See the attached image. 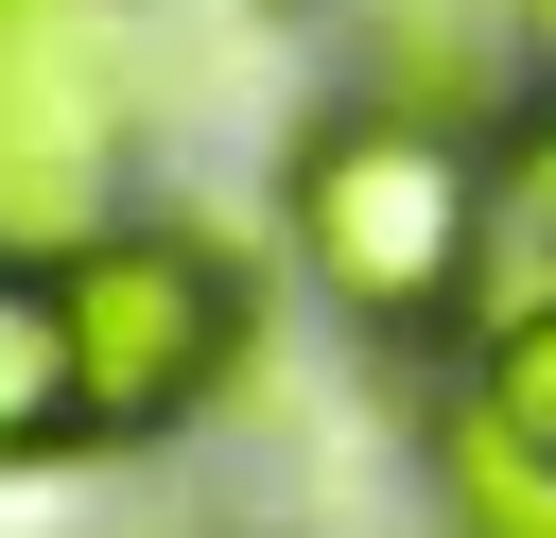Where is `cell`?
<instances>
[{
    "label": "cell",
    "mask_w": 556,
    "mask_h": 538,
    "mask_svg": "<svg viewBox=\"0 0 556 538\" xmlns=\"http://www.w3.org/2000/svg\"><path fill=\"white\" fill-rule=\"evenodd\" d=\"M87 191H104V69L70 0H0V243L87 226Z\"/></svg>",
    "instance_id": "cell-3"
},
{
    "label": "cell",
    "mask_w": 556,
    "mask_h": 538,
    "mask_svg": "<svg viewBox=\"0 0 556 538\" xmlns=\"http://www.w3.org/2000/svg\"><path fill=\"white\" fill-rule=\"evenodd\" d=\"M486 208H504V174H486L452 121H417V104H330V121L295 139V260L330 278V312H348L365 347L469 330V295H486Z\"/></svg>",
    "instance_id": "cell-1"
},
{
    "label": "cell",
    "mask_w": 556,
    "mask_h": 538,
    "mask_svg": "<svg viewBox=\"0 0 556 538\" xmlns=\"http://www.w3.org/2000/svg\"><path fill=\"white\" fill-rule=\"evenodd\" d=\"M87 451V364H70V278L0 243V486Z\"/></svg>",
    "instance_id": "cell-4"
},
{
    "label": "cell",
    "mask_w": 556,
    "mask_h": 538,
    "mask_svg": "<svg viewBox=\"0 0 556 538\" xmlns=\"http://www.w3.org/2000/svg\"><path fill=\"white\" fill-rule=\"evenodd\" d=\"M504 191H521V208H539V226H556V104H539V121H521V139H504Z\"/></svg>",
    "instance_id": "cell-6"
},
{
    "label": "cell",
    "mask_w": 556,
    "mask_h": 538,
    "mask_svg": "<svg viewBox=\"0 0 556 538\" xmlns=\"http://www.w3.org/2000/svg\"><path fill=\"white\" fill-rule=\"evenodd\" d=\"M469 399H486V417L556 469V295H504V312L469 330Z\"/></svg>",
    "instance_id": "cell-5"
},
{
    "label": "cell",
    "mask_w": 556,
    "mask_h": 538,
    "mask_svg": "<svg viewBox=\"0 0 556 538\" xmlns=\"http://www.w3.org/2000/svg\"><path fill=\"white\" fill-rule=\"evenodd\" d=\"M70 364H87V451H156L191 434L243 347H261V295L208 226H70Z\"/></svg>",
    "instance_id": "cell-2"
}]
</instances>
